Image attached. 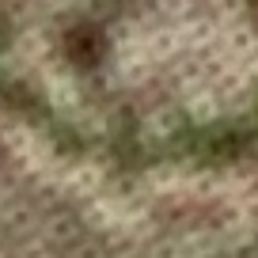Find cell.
<instances>
[{
    "instance_id": "obj_1",
    "label": "cell",
    "mask_w": 258,
    "mask_h": 258,
    "mask_svg": "<svg viewBox=\"0 0 258 258\" xmlns=\"http://www.w3.org/2000/svg\"><path fill=\"white\" fill-rule=\"evenodd\" d=\"M0 99L95 152L258 137V0H0Z\"/></svg>"
}]
</instances>
